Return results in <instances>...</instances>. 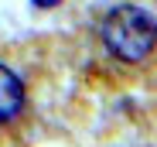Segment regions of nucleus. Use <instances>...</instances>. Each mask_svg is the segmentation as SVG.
Returning a JSON list of instances; mask_svg holds the SVG:
<instances>
[{
	"label": "nucleus",
	"instance_id": "f257e3e1",
	"mask_svg": "<svg viewBox=\"0 0 157 147\" xmlns=\"http://www.w3.org/2000/svg\"><path fill=\"white\" fill-rule=\"evenodd\" d=\"M102 44L106 52L120 62H140L154 52L157 44V21L150 10L137 4H120L102 17Z\"/></svg>",
	"mask_w": 157,
	"mask_h": 147
},
{
	"label": "nucleus",
	"instance_id": "f03ea898",
	"mask_svg": "<svg viewBox=\"0 0 157 147\" xmlns=\"http://www.w3.org/2000/svg\"><path fill=\"white\" fill-rule=\"evenodd\" d=\"M24 106V82L14 75L7 65H0V123L14 120Z\"/></svg>",
	"mask_w": 157,
	"mask_h": 147
},
{
	"label": "nucleus",
	"instance_id": "7ed1b4c3",
	"mask_svg": "<svg viewBox=\"0 0 157 147\" xmlns=\"http://www.w3.org/2000/svg\"><path fill=\"white\" fill-rule=\"evenodd\" d=\"M55 4H62V0H34V7H55Z\"/></svg>",
	"mask_w": 157,
	"mask_h": 147
}]
</instances>
